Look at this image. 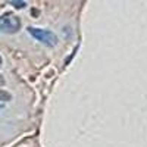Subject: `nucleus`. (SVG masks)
Wrapping results in <instances>:
<instances>
[{
    "label": "nucleus",
    "instance_id": "obj_1",
    "mask_svg": "<svg viewBox=\"0 0 147 147\" xmlns=\"http://www.w3.org/2000/svg\"><path fill=\"white\" fill-rule=\"evenodd\" d=\"M21 28V19L16 15L6 13L3 16H0V31L7 32V34H13L18 32Z\"/></svg>",
    "mask_w": 147,
    "mask_h": 147
},
{
    "label": "nucleus",
    "instance_id": "obj_2",
    "mask_svg": "<svg viewBox=\"0 0 147 147\" xmlns=\"http://www.w3.org/2000/svg\"><path fill=\"white\" fill-rule=\"evenodd\" d=\"M28 32L37 38L38 41H41L43 44H47V46H56L57 44V37L52 32V31H47V30H41V28H34V27H28L27 28Z\"/></svg>",
    "mask_w": 147,
    "mask_h": 147
},
{
    "label": "nucleus",
    "instance_id": "obj_3",
    "mask_svg": "<svg viewBox=\"0 0 147 147\" xmlns=\"http://www.w3.org/2000/svg\"><path fill=\"white\" fill-rule=\"evenodd\" d=\"M10 99H12L10 93H7L5 90H0V100H2V102H9Z\"/></svg>",
    "mask_w": 147,
    "mask_h": 147
},
{
    "label": "nucleus",
    "instance_id": "obj_4",
    "mask_svg": "<svg viewBox=\"0 0 147 147\" xmlns=\"http://www.w3.org/2000/svg\"><path fill=\"white\" fill-rule=\"evenodd\" d=\"M10 5H12V6H15L16 9H22V7H25V6H27L25 2H19V0H12Z\"/></svg>",
    "mask_w": 147,
    "mask_h": 147
},
{
    "label": "nucleus",
    "instance_id": "obj_5",
    "mask_svg": "<svg viewBox=\"0 0 147 147\" xmlns=\"http://www.w3.org/2000/svg\"><path fill=\"white\" fill-rule=\"evenodd\" d=\"M3 85H5V78L0 75V87H3Z\"/></svg>",
    "mask_w": 147,
    "mask_h": 147
},
{
    "label": "nucleus",
    "instance_id": "obj_6",
    "mask_svg": "<svg viewBox=\"0 0 147 147\" xmlns=\"http://www.w3.org/2000/svg\"><path fill=\"white\" fill-rule=\"evenodd\" d=\"M32 15L35 16V15H38V10H35V9H32Z\"/></svg>",
    "mask_w": 147,
    "mask_h": 147
},
{
    "label": "nucleus",
    "instance_id": "obj_7",
    "mask_svg": "<svg viewBox=\"0 0 147 147\" xmlns=\"http://www.w3.org/2000/svg\"><path fill=\"white\" fill-rule=\"evenodd\" d=\"M0 65H2V57H0Z\"/></svg>",
    "mask_w": 147,
    "mask_h": 147
}]
</instances>
